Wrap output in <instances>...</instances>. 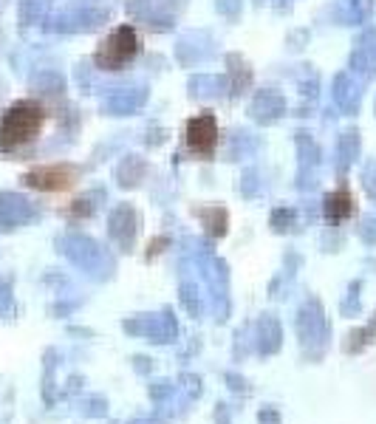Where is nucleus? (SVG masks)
Returning <instances> with one entry per match:
<instances>
[{
    "label": "nucleus",
    "instance_id": "4",
    "mask_svg": "<svg viewBox=\"0 0 376 424\" xmlns=\"http://www.w3.org/2000/svg\"><path fill=\"white\" fill-rule=\"evenodd\" d=\"M184 142L187 147L201 156V158H213L215 147H218V119L204 111V113H195L193 119H187V127H184Z\"/></svg>",
    "mask_w": 376,
    "mask_h": 424
},
{
    "label": "nucleus",
    "instance_id": "6",
    "mask_svg": "<svg viewBox=\"0 0 376 424\" xmlns=\"http://www.w3.org/2000/svg\"><path fill=\"white\" fill-rule=\"evenodd\" d=\"M198 215L204 218L206 229H210V235H224L227 232V212L218 209V206H206V209H198Z\"/></svg>",
    "mask_w": 376,
    "mask_h": 424
},
{
    "label": "nucleus",
    "instance_id": "1",
    "mask_svg": "<svg viewBox=\"0 0 376 424\" xmlns=\"http://www.w3.org/2000/svg\"><path fill=\"white\" fill-rule=\"evenodd\" d=\"M49 113L37 99H20L15 102L3 119H0V150L3 153H17L28 147L40 133H43Z\"/></svg>",
    "mask_w": 376,
    "mask_h": 424
},
{
    "label": "nucleus",
    "instance_id": "5",
    "mask_svg": "<svg viewBox=\"0 0 376 424\" xmlns=\"http://www.w3.org/2000/svg\"><path fill=\"white\" fill-rule=\"evenodd\" d=\"M354 209H357V201H354V195H351L348 187H340L337 193H331L325 198V218H331V221H345V218H351Z\"/></svg>",
    "mask_w": 376,
    "mask_h": 424
},
{
    "label": "nucleus",
    "instance_id": "3",
    "mask_svg": "<svg viewBox=\"0 0 376 424\" xmlns=\"http://www.w3.org/2000/svg\"><path fill=\"white\" fill-rule=\"evenodd\" d=\"M79 181V170L74 164L57 161V164H40L31 167L23 176V184L40 193H65Z\"/></svg>",
    "mask_w": 376,
    "mask_h": 424
},
{
    "label": "nucleus",
    "instance_id": "2",
    "mask_svg": "<svg viewBox=\"0 0 376 424\" xmlns=\"http://www.w3.org/2000/svg\"><path fill=\"white\" fill-rule=\"evenodd\" d=\"M142 51V37L133 26H116L102 42L94 54V63L102 68V71H122L128 63H133Z\"/></svg>",
    "mask_w": 376,
    "mask_h": 424
}]
</instances>
